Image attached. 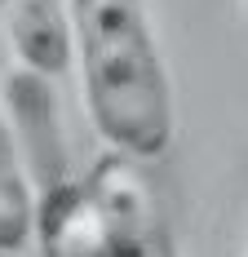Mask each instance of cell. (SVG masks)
<instances>
[{
  "mask_svg": "<svg viewBox=\"0 0 248 257\" xmlns=\"http://www.w3.org/2000/svg\"><path fill=\"white\" fill-rule=\"evenodd\" d=\"M89 124L129 160L173 147V84L147 0H62Z\"/></svg>",
  "mask_w": 248,
  "mask_h": 257,
  "instance_id": "6da1fadb",
  "label": "cell"
},
{
  "mask_svg": "<svg viewBox=\"0 0 248 257\" xmlns=\"http://www.w3.org/2000/svg\"><path fill=\"white\" fill-rule=\"evenodd\" d=\"M9 49L31 76H62L71 67V23L62 0H14L9 5Z\"/></svg>",
  "mask_w": 248,
  "mask_h": 257,
  "instance_id": "3957f363",
  "label": "cell"
},
{
  "mask_svg": "<svg viewBox=\"0 0 248 257\" xmlns=\"http://www.w3.org/2000/svg\"><path fill=\"white\" fill-rule=\"evenodd\" d=\"M36 226V195L9 115L0 111V253H18Z\"/></svg>",
  "mask_w": 248,
  "mask_h": 257,
  "instance_id": "277c9868",
  "label": "cell"
},
{
  "mask_svg": "<svg viewBox=\"0 0 248 257\" xmlns=\"http://www.w3.org/2000/svg\"><path fill=\"white\" fill-rule=\"evenodd\" d=\"M0 257H14V253H0Z\"/></svg>",
  "mask_w": 248,
  "mask_h": 257,
  "instance_id": "8992f818",
  "label": "cell"
},
{
  "mask_svg": "<svg viewBox=\"0 0 248 257\" xmlns=\"http://www.w3.org/2000/svg\"><path fill=\"white\" fill-rule=\"evenodd\" d=\"M5 102H9L5 115L14 124L27 178H40L45 186H58V178H62V133H58V115H53L49 80L14 67L9 80H5Z\"/></svg>",
  "mask_w": 248,
  "mask_h": 257,
  "instance_id": "7a4b0ae2",
  "label": "cell"
},
{
  "mask_svg": "<svg viewBox=\"0 0 248 257\" xmlns=\"http://www.w3.org/2000/svg\"><path fill=\"white\" fill-rule=\"evenodd\" d=\"M9 5H14V0H0V9H9Z\"/></svg>",
  "mask_w": 248,
  "mask_h": 257,
  "instance_id": "5b68a950",
  "label": "cell"
}]
</instances>
